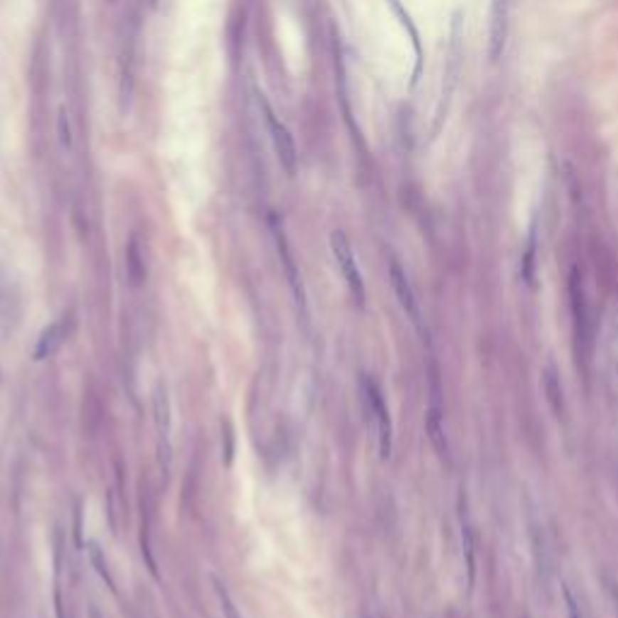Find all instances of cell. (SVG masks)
<instances>
[{"label":"cell","instance_id":"cell-18","mask_svg":"<svg viewBox=\"0 0 618 618\" xmlns=\"http://www.w3.org/2000/svg\"><path fill=\"white\" fill-rule=\"evenodd\" d=\"M92 618H100V614H97V611H95V614H92Z\"/></svg>","mask_w":618,"mask_h":618},{"label":"cell","instance_id":"cell-3","mask_svg":"<svg viewBox=\"0 0 618 618\" xmlns=\"http://www.w3.org/2000/svg\"><path fill=\"white\" fill-rule=\"evenodd\" d=\"M363 394H365L367 408H370L372 418H375V425H377L379 454H382V459H389L391 457V437H394V435H391V418H389L387 401H384L379 384L372 377H367V375L363 377Z\"/></svg>","mask_w":618,"mask_h":618},{"label":"cell","instance_id":"cell-6","mask_svg":"<svg viewBox=\"0 0 618 618\" xmlns=\"http://www.w3.org/2000/svg\"><path fill=\"white\" fill-rule=\"evenodd\" d=\"M155 427H157V449H160L162 467H169V454H172V442H169V430H172V418H169V396L167 387L160 382L155 389Z\"/></svg>","mask_w":618,"mask_h":618},{"label":"cell","instance_id":"cell-16","mask_svg":"<svg viewBox=\"0 0 618 618\" xmlns=\"http://www.w3.org/2000/svg\"><path fill=\"white\" fill-rule=\"evenodd\" d=\"M215 595H218L220 607H223V616L225 618H242V614L235 607V602H232V597L228 595V590H225V585H220L218 580H215Z\"/></svg>","mask_w":618,"mask_h":618},{"label":"cell","instance_id":"cell-11","mask_svg":"<svg viewBox=\"0 0 618 618\" xmlns=\"http://www.w3.org/2000/svg\"><path fill=\"white\" fill-rule=\"evenodd\" d=\"M427 435H430V442L437 449V454L442 459H449V444H447V437H444V427H442V418H439L437 403H432L430 411H427Z\"/></svg>","mask_w":618,"mask_h":618},{"label":"cell","instance_id":"cell-13","mask_svg":"<svg viewBox=\"0 0 618 618\" xmlns=\"http://www.w3.org/2000/svg\"><path fill=\"white\" fill-rule=\"evenodd\" d=\"M87 553H90V563H92V565H95V570L100 572V577L104 580V582H109V587H112V590H116V585H114L112 575H109V565H107V563H104V555H102L100 543L90 541V543H87Z\"/></svg>","mask_w":618,"mask_h":618},{"label":"cell","instance_id":"cell-2","mask_svg":"<svg viewBox=\"0 0 618 618\" xmlns=\"http://www.w3.org/2000/svg\"><path fill=\"white\" fill-rule=\"evenodd\" d=\"M331 252L336 256V264H339L341 273H343L346 283H348V290L355 299L360 309L365 307V283H363V275H360V268H358V261H355V254H353V247L348 242V237L343 235L341 230H334L331 232Z\"/></svg>","mask_w":618,"mask_h":618},{"label":"cell","instance_id":"cell-15","mask_svg":"<svg viewBox=\"0 0 618 618\" xmlns=\"http://www.w3.org/2000/svg\"><path fill=\"white\" fill-rule=\"evenodd\" d=\"M56 133H58V140L65 150L73 148V128H70V119L65 114V109L58 112V119H56Z\"/></svg>","mask_w":618,"mask_h":618},{"label":"cell","instance_id":"cell-19","mask_svg":"<svg viewBox=\"0 0 618 618\" xmlns=\"http://www.w3.org/2000/svg\"><path fill=\"white\" fill-rule=\"evenodd\" d=\"M150 3H152V5H157V0H150Z\"/></svg>","mask_w":618,"mask_h":618},{"label":"cell","instance_id":"cell-20","mask_svg":"<svg viewBox=\"0 0 618 618\" xmlns=\"http://www.w3.org/2000/svg\"><path fill=\"white\" fill-rule=\"evenodd\" d=\"M109 3H114V0H109Z\"/></svg>","mask_w":618,"mask_h":618},{"label":"cell","instance_id":"cell-17","mask_svg":"<svg viewBox=\"0 0 618 618\" xmlns=\"http://www.w3.org/2000/svg\"><path fill=\"white\" fill-rule=\"evenodd\" d=\"M563 595H565L568 616H570V618H582V614H580V607H577V602H575V597H572V592H570V590H565V592H563Z\"/></svg>","mask_w":618,"mask_h":618},{"label":"cell","instance_id":"cell-4","mask_svg":"<svg viewBox=\"0 0 618 618\" xmlns=\"http://www.w3.org/2000/svg\"><path fill=\"white\" fill-rule=\"evenodd\" d=\"M570 304H572V321H575V339H577V348L582 351L585 358L592 355V324L590 311H587L582 283H580L577 273L570 278Z\"/></svg>","mask_w":618,"mask_h":618},{"label":"cell","instance_id":"cell-10","mask_svg":"<svg viewBox=\"0 0 618 618\" xmlns=\"http://www.w3.org/2000/svg\"><path fill=\"white\" fill-rule=\"evenodd\" d=\"M65 334H68V319H60L56 324H51V326L41 334L39 346H36V351H34V358L44 360V358H48V355L56 353V348L63 343Z\"/></svg>","mask_w":618,"mask_h":618},{"label":"cell","instance_id":"cell-1","mask_svg":"<svg viewBox=\"0 0 618 618\" xmlns=\"http://www.w3.org/2000/svg\"><path fill=\"white\" fill-rule=\"evenodd\" d=\"M259 107H261V114H264L268 133H271V140H273L275 155H278V162L283 164L285 172L292 176L297 172V157H299L295 138H292L290 128H287L283 121L278 119V114L273 112V107L268 104V100L264 95H259Z\"/></svg>","mask_w":618,"mask_h":618},{"label":"cell","instance_id":"cell-5","mask_svg":"<svg viewBox=\"0 0 618 618\" xmlns=\"http://www.w3.org/2000/svg\"><path fill=\"white\" fill-rule=\"evenodd\" d=\"M507 29H510V0H493L491 29H488V58H491V63H498L505 53Z\"/></svg>","mask_w":618,"mask_h":618},{"label":"cell","instance_id":"cell-8","mask_svg":"<svg viewBox=\"0 0 618 618\" xmlns=\"http://www.w3.org/2000/svg\"><path fill=\"white\" fill-rule=\"evenodd\" d=\"M273 237H275V247H278V256H280V261H283L285 275H287V280H290L292 292H295L297 304L304 309V290H302V280H299L297 264H295V259H292V252H290V247H287V240H285L283 230H280L275 223H273Z\"/></svg>","mask_w":618,"mask_h":618},{"label":"cell","instance_id":"cell-7","mask_svg":"<svg viewBox=\"0 0 618 618\" xmlns=\"http://www.w3.org/2000/svg\"><path fill=\"white\" fill-rule=\"evenodd\" d=\"M389 280H391V287H394V295L399 299L401 309L408 314L415 326H420V309H418V299H415V292L411 283H408V275L406 271L401 268L399 261L391 259L389 261Z\"/></svg>","mask_w":618,"mask_h":618},{"label":"cell","instance_id":"cell-12","mask_svg":"<svg viewBox=\"0 0 618 618\" xmlns=\"http://www.w3.org/2000/svg\"><path fill=\"white\" fill-rule=\"evenodd\" d=\"M543 391H546L550 411L560 418V415H563V387H560L558 372H555L553 365H546V370H543Z\"/></svg>","mask_w":618,"mask_h":618},{"label":"cell","instance_id":"cell-14","mask_svg":"<svg viewBox=\"0 0 618 618\" xmlns=\"http://www.w3.org/2000/svg\"><path fill=\"white\" fill-rule=\"evenodd\" d=\"M534 256H536V235H534V230H531L529 242H527V252H524V256H522V275L529 285L534 283Z\"/></svg>","mask_w":618,"mask_h":618},{"label":"cell","instance_id":"cell-9","mask_svg":"<svg viewBox=\"0 0 618 618\" xmlns=\"http://www.w3.org/2000/svg\"><path fill=\"white\" fill-rule=\"evenodd\" d=\"M459 524H462V548H464V560H467V575H469V587L476 582V555H474V529H471V517H469V505L467 495H459Z\"/></svg>","mask_w":618,"mask_h":618}]
</instances>
